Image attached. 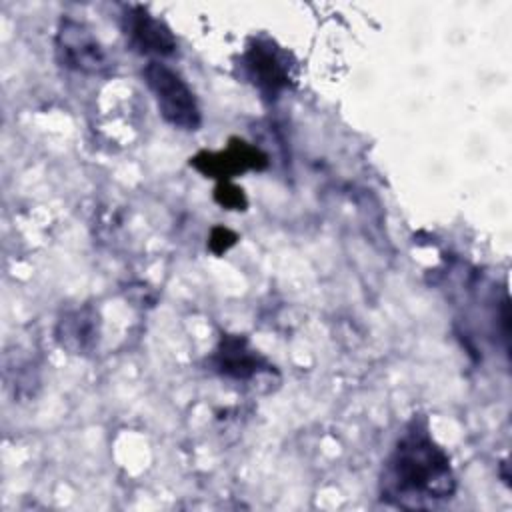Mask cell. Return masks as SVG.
Instances as JSON below:
<instances>
[{
    "label": "cell",
    "mask_w": 512,
    "mask_h": 512,
    "mask_svg": "<svg viewBox=\"0 0 512 512\" xmlns=\"http://www.w3.org/2000/svg\"><path fill=\"white\" fill-rule=\"evenodd\" d=\"M380 498L396 508H436L456 494V474L448 452L434 440L428 420L414 416L384 458Z\"/></svg>",
    "instance_id": "6da1fadb"
},
{
    "label": "cell",
    "mask_w": 512,
    "mask_h": 512,
    "mask_svg": "<svg viewBox=\"0 0 512 512\" xmlns=\"http://www.w3.org/2000/svg\"><path fill=\"white\" fill-rule=\"evenodd\" d=\"M142 78L158 106L164 122L178 130L194 132L202 124V110L186 80L160 60H150L142 68Z\"/></svg>",
    "instance_id": "7a4b0ae2"
},
{
    "label": "cell",
    "mask_w": 512,
    "mask_h": 512,
    "mask_svg": "<svg viewBox=\"0 0 512 512\" xmlns=\"http://www.w3.org/2000/svg\"><path fill=\"white\" fill-rule=\"evenodd\" d=\"M56 60L62 68L78 74H102L108 68V54L96 34L80 20L64 16L54 36Z\"/></svg>",
    "instance_id": "3957f363"
},
{
    "label": "cell",
    "mask_w": 512,
    "mask_h": 512,
    "mask_svg": "<svg viewBox=\"0 0 512 512\" xmlns=\"http://www.w3.org/2000/svg\"><path fill=\"white\" fill-rule=\"evenodd\" d=\"M120 26L126 46L140 56L164 58L172 56L178 50L176 36L172 34L168 24L150 14L148 8L140 4H130L124 8Z\"/></svg>",
    "instance_id": "277c9868"
},
{
    "label": "cell",
    "mask_w": 512,
    "mask_h": 512,
    "mask_svg": "<svg viewBox=\"0 0 512 512\" xmlns=\"http://www.w3.org/2000/svg\"><path fill=\"white\" fill-rule=\"evenodd\" d=\"M244 76L268 100H276L290 84V64L270 42L256 38L242 54Z\"/></svg>",
    "instance_id": "5b68a950"
},
{
    "label": "cell",
    "mask_w": 512,
    "mask_h": 512,
    "mask_svg": "<svg viewBox=\"0 0 512 512\" xmlns=\"http://www.w3.org/2000/svg\"><path fill=\"white\" fill-rule=\"evenodd\" d=\"M206 366L210 372L236 382H248L272 370L270 362L242 334H222L206 358Z\"/></svg>",
    "instance_id": "8992f818"
},
{
    "label": "cell",
    "mask_w": 512,
    "mask_h": 512,
    "mask_svg": "<svg viewBox=\"0 0 512 512\" xmlns=\"http://www.w3.org/2000/svg\"><path fill=\"white\" fill-rule=\"evenodd\" d=\"M54 338L62 350L74 356H88L100 340V312L84 304L64 312L54 328Z\"/></svg>",
    "instance_id": "52a82bcc"
},
{
    "label": "cell",
    "mask_w": 512,
    "mask_h": 512,
    "mask_svg": "<svg viewBox=\"0 0 512 512\" xmlns=\"http://www.w3.org/2000/svg\"><path fill=\"white\" fill-rule=\"evenodd\" d=\"M194 168H198L202 174H214L218 178H228L236 172H244L248 168H264L268 164L266 156L258 150L252 148L250 144L236 140L226 152L218 154H198L190 162Z\"/></svg>",
    "instance_id": "ba28073f"
},
{
    "label": "cell",
    "mask_w": 512,
    "mask_h": 512,
    "mask_svg": "<svg viewBox=\"0 0 512 512\" xmlns=\"http://www.w3.org/2000/svg\"><path fill=\"white\" fill-rule=\"evenodd\" d=\"M220 188L226 190L224 196H216L222 206H226V208H240V210H242V206H246L242 190H238L236 186H230V184H220Z\"/></svg>",
    "instance_id": "9c48e42d"
}]
</instances>
